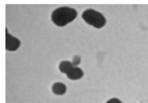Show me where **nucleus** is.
Listing matches in <instances>:
<instances>
[{"label":"nucleus","instance_id":"obj_1","mask_svg":"<svg viewBox=\"0 0 148 103\" xmlns=\"http://www.w3.org/2000/svg\"><path fill=\"white\" fill-rule=\"evenodd\" d=\"M78 12L74 8L69 7H60L56 8L51 14V20L56 25L65 27L77 18Z\"/></svg>","mask_w":148,"mask_h":103},{"label":"nucleus","instance_id":"obj_2","mask_svg":"<svg viewBox=\"0 0 148 103\" xmlns=\"http://www.w3.org/2000/svg\"><path fill=\"white\" fill-rule=\"evenodd\" d=\"M82 18L87 24L97 29L105 27L107 23L105 16L93 9H86L82 14Z\"/></svg>","mask_w":148,"mask_h":103},{"label":"nucleus","instance_id":"obj_3","mask_svg":"<svg viewBox=\"0 0 148 103\" xmlns=\"http://www.w3.org/2000/svg\"><path fill=\"white\" fill-rule=\"evenodd\" d=\"M19 39L9 33L7 28L5 29V49L8 51L14 52L18 50L21 46Z\"/></svg>","mask_w":148,"mask_h":103},{"label":"nucleus","instance_id":"obj_4","mask_svg":"<svg viewBox=\"0 0 148 103\" xmlns=\"http://www.w3.org/2000/svg\"><path fill=\"white\" fill-rule=\"evenodd\" d=\"M67 77L71 80H78L81 79L84 75V72L78 66H73L72 68L67 73Z\"/></svg>","mask_w":148,"mask_h":103},{"label":"nucleus","instance_id":"obj_5","mask_svg":"<svg viewBox=\"0 0 148 103\" xmlns=\"http://www.w3.org/2000/svg\"><path fill=\"white\" fill-rule=\"evenodd\" d=\"M52 90L56 95H64L66 92V86L62 82H56L53 84Z\"/></svg>","mask_w":148,"mask_h":103},{"label":"nucleus","instance_id":"obj_6","mask_svg":"<svg viewBox=\"0 0 148 103\" xmlns=\"http://www.w3.org/2000/svg\"><path fill=\"white\" fill-rule=\"evenodd\" d=\"M73 67V65L71 61L65 60L60 62L59 65V69L61 73L66 74Z\"/></svg>","mask_w":148,"mask_h":103},{"label":"nucleus","instance_id":"obj_7","mask_svg":"<svg viewBox=\"0 0 148 103\" xmlns=\"http://www.w3.org/2000/svg\"><path fill=\"white\" fill-rule=\"evenodd\" d=\"M71 62L73 65V66H78V65H79L81 62V58L78 55L74 56L73 58L72 61H71Z\"/></svg>","mask_w":148,"mask_h":103},{"label":"nucleus","instance_id":"obj_8","mask_svg":"<svg viewBox=\"0 0 148 103\" xmlns=\"http://www.w3.org/2000/svg\"><path fill=\"white\" fill-rule=\"evenodd\" d=\"M106 103H123L120 99L117 98H112L109 99Z\"/></svg>","mask_w":148,"mask_h":103}]
</instances>
